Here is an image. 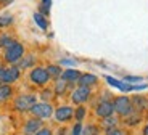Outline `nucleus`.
Returning <instances> with one entry per match:
<instances>
[{"instance_id": "f3484780", "label": "nucleus", "mask_w": 148, "mask_h": 135, "mask_svg": "<svg viewBox=\"0 0 148 135\" xmlns=\"http://www.w3.org/2000/svg\"><path fill=\"white\" fill-rule=\"evenodd\" d=\"M15 42V40L11 39L10 36H7V34H0V47H5L7 48L8 45H11Z\"/></svg>"}, {"instance_id": "9d476101", "label": "nucleus", "mask_w": 148, "mask_h": 135, "mask_svg": "<svg viewBox=\"0 0 148 135\" xmlns=\"http://www.w3.org/2000/svg\"><path fill=\"white\" fill-rule=\"evenodd\" d=\"M40 125H42V122H40L39 117H36V119H29L26 122V125H24V134L26 135H34L39 129H42Z\"/></svg>"}, {"instance_id": "72a5a7b5", "label": "nucleus", "mask_w": 148, "mask_h": 135, "mask_svg": "<svg viewBox=\"0 0 148 135\" xmlns=\"http://www.w3.org/2000/svg\"><path fill=\"white\" fill-rule=\"evenodd\" d=\"M0 2H3V3H10L11 0H0Z\"/></svg>"}, {"instance_id": "412c9836", "label": "nucleus", "mask_w": 148, "mask_h": 135, "mask_svg": "<svg viewBox=\"0 0 148 135\" xmlns=\"http://www.w3.org/2000/svg\"><path fill=\"white\" fill-rule=\"evenodd\" d=\"M66 84H68V82H64L63 79L56 82V85H55V90H56V93H58V95H61V93H64V90H66Z\"/></svg>"}, {"instance_id": "ddd939ff", "label": "nucleus", "mask_w": 148, "mask_h": 135, "mask_svg": "<svg viewBox=\"0 0 148 135\" xmlns=\"http://www.w3.org/2000/svg\"><path fill=\"white\" fill-rule=\"evenodd\" d=\"M105 79H106V82H108V84H111L113 87H118V88H121L122 92H130V90H134V85H127V84H124V82H121V80L114 79V77H110V76H106Z\"/></svg>"}, {"instance_id": "dca6fc26", "label": "nucleus", "mask_w": 148, "mask_h": 135, "mask_svg": "<svg viewBox=\"0 0 148 135\" xmlns=\"http://www.w3.org/2000/svg\"><path fill=\"white\" fill-rule=\"evenodd\" d=\"M47 71H48V74H50V77H55V79H58V77H61V68L60 66H56V64H50L47 68Z\"/></svg>"}, {"instance_id": "c756f323", "label": "nucleus", "mask_w": 148, "mask_h": 135, "mask_svg": "<svg viewBox=\"0 0 148 135\" xmlns=\"http://www.w3.org/2000/svg\"><path fill=\"white\" fill-rule=\"evenodd\" d=\"M50 95H52V92H50V90L42 92V98H44V100H48V98H50Z\"/></svg>"}, {"instance_id": "bb28decb", "label": "nucleus", "mask_w": 148, "mask_h": 135, "mask_svg": "<svg viewBox=\"0 0 148 135\" xmlns=\"http://www.w3.org/2000/svg\"><path fill=\"white\" fill-rule=\"evenodd\" d=\"M73 135H82V124L77 122V124L73 127Z\"/></svg>"}, {"instance_id": "7c9ffc66", "label": "nucleus", "mask_w": 148, "mask_h": 135, "mask_svg": "<svg viewBox=\"0 0 148 135\" xmlns=\"http://www.w3.org/2000/svg\"><path fill=\"white\" fill-rule=\"evenodd\" d=\"M61 64H76V61H71V60H61Z\"/></svg>"}, {"instance_id": "aec40b11", "label": "nucleus", "mask_w": 148, "mask_h": 135, "mask_svg": "<svg viewBox=\"0 0 148 135\" xmlns=\"http://www.w3.org/2000/svg\"><path fill=\"white\" fill-rule=\"evenodd\" d=\"M98 134V129L95 125H87V127H82V135H97Z\"/></svg>"}, {"instance_id": "5701e85b", "label": "nucleus", "mask_w": 148, "mask_h": 135, "mask_svg": "<svg viewBox=\"0 0 148 135\" xmlns=\"http://www.w3.org/2000/svg\"><path fill=\"white\" fill-rule=\"evenodd\" d=\"M143 105H145V100L140 98V97H135L134 101H132V108H134V110H142Z\"/></svg>"}, {"instance_id": "9b49d317", "label": "nucleus", "mask_w": 148, "mask_h": 135, "mask_svg": "<svg viewBox=\"0 0 148 135\" xmlns=\"http://www.w3.org/2000/svg\"><path fill=\"white\" fill-rule=\"evenodd\" d=\"M97 76H93V74H81V77H79V80H77V84H79V87H87V88H90L92 85H95L97 84Z\"/></svg>"}, {"instance_id": "6e6552de", "label": "nucleus", "mask_w": 148, "mask_h": 135, "mask_svg": "<svg viewBox=\"0 0 148 135\" xmlns=\"http://www.w3.org/2000/svg\"><path fill=\"white\" fill-rule=\"evenodd\" d=\"M19 79V68L18 66H11L3 69V84H13Z\"/></svg>"}, {"instance_id": "393cba45", "label": "nucleus", "mask_w": 148, "mask_h": 135, "mask_svg": "<svg viewBox=\"0 0 148 135\" xmlns=\"http://www.w3.org/2000/svg\"><path fill=\"white\" fill-rule=\"evenodd\" d=\"M50 5H52V0H42V15H48Z\"/></svg>"}, {"instance_id": "a878e982", "label": "nucleus", "mask_w": 148, "mask_h": 135, "mask_svg": "<svg viewBox=\"0 0 148 135\" xmlns=\"http://www.w3.org/2000/svg\"><path fill=\"white\" fill-rule=\"evenodd\" d=\"M106 135H126V132H124V130H121V129L113 127V129H108Z\"/></svg>"}, {"instance_id": "2f4dec72", "label": "nucleus", "mask_w": 148, "mask_h": 135, "mask_svg": "<svg viewBox=\"0 0 148 135\" xmlns=\"http://www.w3.org/2000/svg\"><path fill=\"white\" fill-rule=\"evenodd\" d=\"M3 84V68H0V85Z\"/></svg>"}, {"instance_id": "39448f33", "label": "nucleus", "mask_w": 148, "mask_h": 135, "mask_svg": "<svg viewBox=\"0 0 148 135\" xmlns=\"http://www.w3.org/2000/svg\"><path fill=\"white\" fill-rule=\"evenodd\" d=\"M34 105H36V97L34 95H21L15 101V106L18 111H31Z\"/></svg>"}, {"instance_id": "4468645a", "label": "nucleus", "mask_w": 148, "mask_h": 135, "mask_svg": "<svg viewBox=\"0 0 148 135\" xmlns=\"http://www.w3.org/2000/svg\"><path fill=\"white\" fill-rule=\"evenodd\" d=\"M11 93H13V90H11V87L8 84H2V85H0V101L8 100L11 97Z\"/></svg>"}, {"instance_id": "20e7f679", "label": "nucleus", "mask_w": 148, "mask_h": 135, "mask_svg": "<svg viewBox=\"0 0 148 135\" xmlns=\"http://www.w3.org/2000/svg\"><path fill=\"white\" fill-rule=\"evenodd\" d=\"M31 113L34 114L36 117H39V119H45V117H50L53 113V108L48 103H36V105L31 108Z\"/></svg>"}, {"instance_id": "f03ea898", "label": "nucleus", "mask_w": 148, "mask_h": 135, "mask_svg": "<svg viewBox=\"0 0 148 135\" xmlns=\"http://www.w3.org/2000/svg\"><path fill=\"white\" fill-rule=\"evenodd\" d=\"M113 106H114V111L121 116H130L132 114V101H130L127 97H118V98L113 101Z\"/></svg>"}, {"instance_id": "1a4fd4ad", "label": "nucleus", "mask_w": 148, "mask_h": 135, "mask_svg": "<svg viewBox=\"0 0 148 135\" xmlns=\"http://www.w3.org/2000/svg\"><path fill=\"white\" fill-rule=\"evenodd\" d=\"M73 108L71 106H61V108H58V110L55 111V117L60 121V122H66V121H69L71 117H73Z\"/></svg>"}, {"instance_id": "f257e3e1", "label": "nucleus", "mask_w": 148, "mask_h": 135, "mask_svg": "<svg viewBox=\"0 0 148 135\" xmlns=\"http://www.w3.org/2000/svg\"><path fill=\"white\" fill-rule=\"evenodd\" d=\"M23 55H24V47H23L19 42H13L11 45H8L5 48V53H3V58L7 63L10 64H16V63L21 61Z\"/></svg>"}, {"instance_id": "f8f14e48", "label": "nucleus", "mask_w": 148, "mask_h": 135, "mask_svg": "<svg viewBox=\"0 0 148 135\" xmlns=\"http://www.w3.org/2000/svg\"><path fill=\"white\" fill-rule=\"evenodd\" d=\"M79 77H81V73H79L77 69H66V71L61 73V79H63L64 82H69V84L77 82Z\"/></svg>"}, {"instance_id": "a211bd4d", "label": "nucleus", "mask_w": 148, "mask_h": 135, "mask_svg": "<svg viewBox=\"0 0 148 135\" xmlns=\"http://www.w3.org/2000/svg\"><path fill=\"white\" fill-rule=\"evenodd\" d=\"M116 124H118V119H116V117H113V116H108V117H105V119H103V125L106 129L116 127Z\"/></svg>"}, {"instance_id": "7ed1b4c3", "label": "nucleus", "mask_w": 148, "mask_h": 135, "mask_svg": "<svg viewBox=\"0 0 148 135\" xmlns=\"http://www.w3.org/2000/svg\"><path fill=\"white\" fill-rule=\"evenodd\" d=\"M29 79L36 85H45L50 79V74H48L47 68H34L29 74Z\"/></svg>"}, {"instance_id": "c85d7f7f", "label": "nucleus", "mask_w": 148, "mask_h": 135, "mask_svg": "<svg viewBox=\"0 0 148 135\" xmlns=\"http://www.w3.org/2000/svg\"><path fill=\"white\" fill-rule=\"evenodd\" d=\"M126 80H127V82H140L142 77H137V76H127Z\"/></svg>"}, {"instance_id": "b1692460", "label": "nucleus", "mask_w": 148, "mask_h": 135, "mask_svg": "<svg viewBox=\"0 0 148 135\" xmlns=\"http://www.w3.org/2000/svg\"><path fill=\"white\" fill-rule=\"evenodd\" d=\"M84 117H85V108L84 106H79L77 110H76V119H77V122H81Z\"/></svg>"}, {"instance_id": "6ab92c4d", "label": "nucleus", "mask_w": 148, "mask_h": 135, "mask_svg": "<svg viewBox=\"0 0 148 135\" xmlns=\"http://www.w3.org/2000/svg\"><path fill=\"white\" fill-rule=\"evenodd\" d=\"M11 23H13V16L11 15H2L0 16V27H7V26H10Z\"/></svg>"}, {"instance_id": "cd10ccee", "label": "nucleus", "mask_w": 148, "mask_h": 135, "mask_svg": "<svg viewBox=\"0 0 148 135\" xmlns=\"http://www.w3.org/2000/svg\"><path fill=\"white\" fill-rule=\"evenodd\" d=\"M34 135H53V134H52V130H50V129H39V130H37Z\"/></svg>"}, {"instance_id": "f704fd0d", "label": "nucleus", "mask_w": 148, "mask_h": 135, "mask_svg": "<svg viewBox=\"0 0 148 135\" xmlns=\"http://www.w3.org/2000/svg\"><path fill=\"white\" fill-rule=\"evenodd\" d=\"M0 68H2V64H0Z\"/></svg>"}, {"instance_id": "0eeeda50", "label": "nucleus", "mask_w": 148, "mask_h": 135, "mask_svg": "<svg viewBox=\"0 0 148 135\" xmlns=\"http://www.w3.org/2000/svg\"><path fill=\"white\" fill-rule=\"evenodd\" d=\"M90 97V88L87 87H77L76 90L73 92V95H71V98H73L74 103H77V105H81V103L87 101Z\"/></svg>"}, {"instance_id": "2eb2a0df", "label": "nucleus", "mask_w": 148, "mask_h": 135, "mask_svg": "<svg viewBox=\"0 0 148 135\" xmlns=\"http://www.w3.org/2000/svg\"><path fill=\"white\" fill-rule=\"evenodd\" d=\"M34 19H36L37 26H39L40 29L45 31L48 27V23H47V19H45V15H42V13H34Z\"/></svg>"}, {"instance_id": "423d86ee", "label": "nucleus", "mask_w": 148, "mask_h": 135, "mask_svg": "<svg viewBox=\"0 0 148 135\" xmlns=\"http://www.w3.org/2000/svg\"><path fill=\"white\" fill-rule=\"evenodd\" d=\"M97 116L100 117H108V116H113V113H114V106H113V103L108 101V100H103L101 103H98V106H97Z\"/></svg>"}, {"instance_id": "4be33fe9", "label": "nucleus", "mask_w": 148, "mask_h": 135, "mask_svg": "<svg viewBox=\"0 0 148 135\" xmlns=\"http://www.w3.org/2000/svg\"><path fill=\"white\" fill-rule=\"evenodd\" d=\"M21 60H23V58H21ZM34 61H36V60H34V56H26V58L19 63L18 68H29V66L34 64Z\"/></svg>"}, {"instance_id": "473e14b6", "label": "nucleus", "mask_w": 148, "mask_h": 135, "mask_svg": "<svg viewBox=\"0 0 148 135\" xmlns=\"http://www.w3.org/2000/svg\"><path fill=\"white\" fill-rule=\"evenodd\" d=\"M143 135H148V125H147V127L143 129Z\"/></svg>"}]
</instances>
